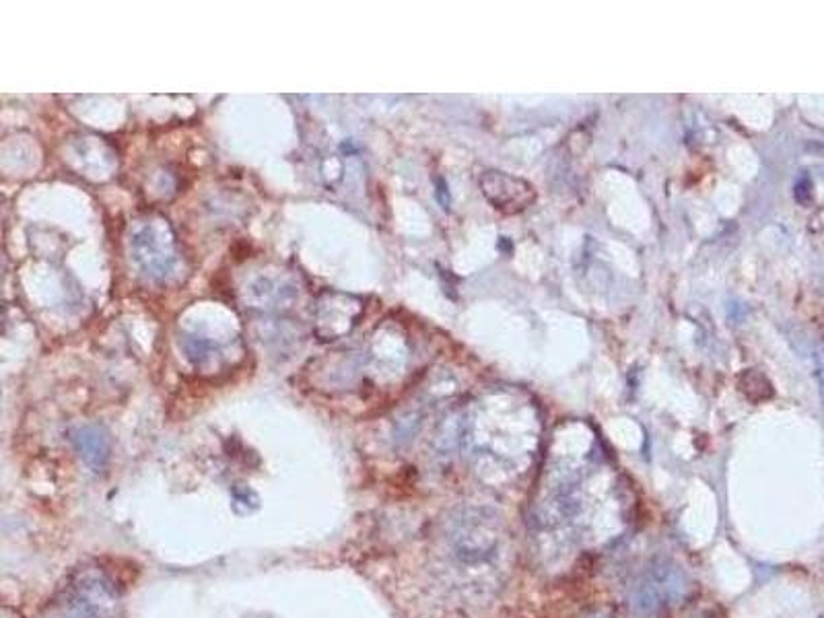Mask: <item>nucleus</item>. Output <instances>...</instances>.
Wrapping results in <instances>:
<instances>
[{
    "instance_id": "obj_3",
    "label": "nucleus",
    "mask_w": 824,
    "mask_h": 618,
    "mask_svg": "<svg viewBox=\"0 0 824 618\" xmlns=\"http://www.w3.org/2000/svg\"><path fill=\"white\" fill-rule=\"evenodd\" d=\"M62 594L77 602L95 618H122V598L116 583L95 567L77 569Z\"/></svg>"
},
{
    "instance_id": "obj_2",
    "label": "nucleus",
    "mask_w": 824,
    "mask_h": 618,
    "mask_svg": "<svg viewBox=\"0 0 824 618\" xmlns=\"http://www.w3.org/2000/svg\"><path fill=\"white\" fill-rule=\"evenodd\" d=\"M684 592V571L668 559H656L635 579L629 594V604L637 614H651L666 604H674L684 596Z\"/></svg>"
},
{
    "instance_id": "obj_5",
    "label": "nucleus",
    "mask_w": 824,
    "mask_h": 618,
    "mask_svg": "<svg viewBox=\"0 0 824 618\" xmlns=\"http://www.w3.org/2000/svg\"><path fill=\"white\" fill-rule=\"evenodd\" d=\"M77 445H79V452L85 458V462L89 466H93L95 470H99L103 464L108 460V452H110V443L108 439L99 435V431L95 429H83L77 437Z\"/></svg>"
},
{
    "instance_id": "obj_7",
    "label": "nucleus",
    "mask_w": 824,
    "mask_h": 618,
    "mask_svg": "<svg viewBox=\"0 0 824 618\" xmlns=\"http://www.w3.org/2000/svg\"><path fill=\"white\" fill-rule=\"evenodd\" d=\"M3 618H21V616H19V612H15V610H11V608H5V610H3Z\"/></svg>"
},
{
    "instance_id": "obj_4",
    "label": "nucleus",
    "mask_w": 824,
    "mask_h": 618,
    "mask_svg": "<svg viewBox=\"0 0 824 618\" xmlns=\"http://www.w3.org/2000/svg\"><path fill=\"white\" fill-rule=\"evenodd\" d=\"M483 186L489 200L501 211L518 213L526 209L530 200H534V188L530 184L507 174H497V171L485 178Z\"/></svg>"
},
{
    "instance_id": "obj_6",
    "label": "nucleus",
    "mask_w": 824,
    "mask_h": 618,
    "mask_svg": "<svg viewBox=\"0 0 824 618\" xmlns=\"http://www.w3.org/2000/svg\"><path fill=\"white\" fill-rule=\"evenodd\" d=\"M38 618H95L93 614H89L85 608H81L77 602H73L71 598H66L64 594H60L56 600H52Z\"/></svg>"
},
{
    "instance_id": "obj_1",
    "label": "nucleus",
    "mask_w": 824,
    "mask_h": 618,
    "mask_svg": "<svg viewBox=\"0 0 824 618\" xmlns=\"http://www.w3.org/2000/svg\"><path fill=\"white\" fill-rule=\"evenodd\" d=\"M450 544L462 563L491 559L499 546V515L489 507H464L452 520Z\"/></svg>"
}]
</instances>
